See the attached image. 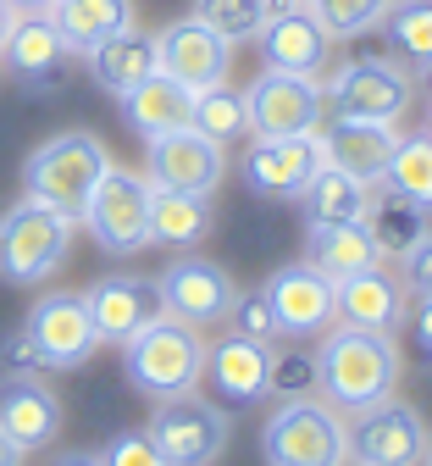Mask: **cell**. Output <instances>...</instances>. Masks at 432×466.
Segmentation results:
<instances>
[{"label": "cell", "instance_id": "f546056e", "mask_svg": "<svg viewBox=\"0 0 432 466\" xmlns=\"http://www.w3.org/2000/svg\"><path fill=\"white\" fill-rule=\"evenodd\" d=\"M211 200L206 195H177V189H150V245L161 250H195L211 233Z\"/></svg>", "mask_w": 432, "mask_h": 466}, {"label": "cell", "instance_id": "7a4b0ae2", "mask_svg": "<svg viewBox=\"0 0 432 466\" xmlns=\"http://www.w3.org/2000/svg\"><path fill=\"white\" fill-rule=\"evenodd\" d=\"M73 239H78V217L23 195L17 206L0 211V278H6L12 289L50 283L61 267H67Z\"/></svg>", "mask_w": 432, "mask_h": 466}, {"label": "cell", "instance_id": "7bdbcfd3", "mask_svg": "<svg viewBox=\"0 0 432 466\" xmlns=\"http://www.w3.org/2000/svg\"><path fill=\"white\" fill-rule=\"evenodd\" d=\"M6 6L17 12V17H39V12H50L55 0H6Z\"/></svg>", "mask_w": 432, "mask_h": 466}, {"label": "cell", "instance_id": "7c38bea8", "mask_svg": "<svg viewBox=\"0 0 432 466\" xmlns=\"http://www.w3.org/2000/svg\"><path fill=\"white\" fill-rule=\"evenodd\" d=\"M227 178V145L206 139L200 128H172L161 139H145V184L177 189V195H216Z\"/></svg>", "mask_w": 432, "mask_h": 466}, {"label": "cell", "instance_id": "6da1fadb", "mask_svg": "<svg viewBox=\"0 0 432 466\" xmlns=\"http://www.w3.org/2000/svg\"><path fill=\"white\" fill-rule=\"evenodd\" d=\"M311 350H316V394L333 405L338 417H355V411H366V405L399 394L405 356H399L394 333L333 322Z\"/></svg>", "mask_w": 432, "mask_h": 466}, {"label": "cell", "instance_id": "d6986e66", "mask_svg": "<svg viewBox=\"0 0 432 466\" xmlns=\"http://www.w3.org/2000/svg\"><path fill=\"white\" fill-rule=\"evenodd\" d=\"M39 378L45 372H6L0 378V433H6L23 455L50 450L61 439V400Z\"/></svg>", "mask_w": 432, "mask_h": 466}, {"label": "cell", "instance_id": "8d00e7d4", "mask_svg": "<svg viewBox=\"0 0 432 466\" xmlns=\"http://www.w3.org/2000/svg\"><path fill=\"white\" fill-rule=\"evenodd\" d=\"M227 333H238V339H256V344H277V339H283V328H277V317H272V306H266V295H261V289H238V295H233Z\"/></svg>", "mask_w": 432, "mask_h": 466}, {"label": "cell", "instance_id": "2e32d148", "mask_svg": "<svg viewBox=\"0 0 432 466\" xmlns=\"http://www.w3.org/2000/svg\"><path fill=\"white\" fill-rule=\"evenodd\" d=\"M261 295H266V306H272V317H277V328H283L288 339H322V333L338 322V311H333V283H327L311 261L277 267V272L261 283Z\"/></svg>", "mask_w": 432, "mask_h": 466}, {"label": "cell", "instance_id": "e575fe53", "mask_svg": "<svg viewBox=\"0 0 432 466\" xmlns=\"http://www.w3.org/2000/svg\"><path fill=\"white\" fill-rule=\"evenodd\" d=\"M266 12H272V0H195V17L206 28H216L227 45L256 39V28L266 23Z\"/></svg>", "mask_w": 432, "mask_h": 466}, {"label": "cell", "instance_id": "b9f144b4", "mask_svg": "<svg viewBox=\"0 0 432 466\" xmlns=\"http://www.w3.org/2000/svg\"><path fill=\"white\" fill-rule=\"evenodd\" d=\"M50 466H105V461H100V450H61Z\"/></svg>", "mask_w": 432, "mask_h": 466}, {"label": "cell", "instance_id": "f6af8a7d", "mask_svg": "<svg viewBox=\"0 0 432 466\" xmlns=\"http://www.w3.org/2000/svg\"><path fill=\"white\" fill-rule=\"evenodd\" d=\"M0 466H23V450H17L6 433H0Z\"/></svg>", "mask_w": 432, "mask_h": 466}, {"label": "cell", "instance_id": "44dd1931", "mask_svg": "<svg viewBox=\"0 0 432 466\" xmlns=\"http://www.w3.org/2000/svg\"><path fill=\"white\" fill-rule=\"evenodd\" d=\"M266 372H272V344L222 333L206 344V378L200 383H211V394L222 405H256V400H266Z\"/></svg>", "mask_w": 432, "mask_h": 466}, {"label": "cell", "instance_id": "d590c367", "mask_svg": "<svg viewBox=\"0 0 432 466\" xmlns=\"http://www.w3.org/2000/svg\"><path fill=\"white\" fill-rule=\"evenodd\" d=\"M266 394L272 400H299V394H316V350L311 344H272V372H266Z\"/></svg>", "mask_w": 432, "mask_h": 466}, {"label": "cell", "instance_id": "83f0119b", "mask_svg": "<svg viewBox=\"0 0 432 466\" xmlns=\"http://www.w3.org/2000/svg\"><path fill=\"white\" fill-rule=\"evenodd\" d=\"M45 17L55 23V34L67 39L73 56H89V50L105 45L111 34L134 28V0H55Z\"/></svg>", "mask_w": 432, "mask_h": 466}, {"label": "cell", "instance_id": "ab89813d", "mask_svg": "<svg viewBox=\"0 0 432 466\" xmlns=\"http://www.w3.org/2000/svg\"><path fill=\"white\" fill-rule=\"evenodd\" d=\"M399 278H405L410 295H432V233H427V239L399 261Z\"/></svg>", "mask_w": 432, "mask_h": 466}, {"label": "cell", "instance_id": "60d3db41", "mask_svg": "<svg viewBox=\"0 0 432 466\" xmlns=\"http://www.w3.org/2000/svg\"><path fill=\"white\" fill-rule=\"evenodd\" d=\"M6 372H45V367H39V356H34V344H28L23 333H12V339H6Z\"/></svg>", "mask_w": 432, "mask_h": 466}, {"label": "cell", "instance_id": "ee69618b", "mask_svg": "<svg viewBox=\"0 0 432 466\" xmlns=\"http://www.w3.org/2000/svg\"><path fill=\"white\" fill-rule=\"evenodd\" d=\"M12 28H17V12L0 0V50H6V39H12Z\"/></svg>", "mask_w": 432, "mask_h": 466}, {"label": "cell", "instance_id": "d4e9b609", "mask_svg": "<svg viewBox=\"0 0 432 466\" xmlns=\"http://www.w3.org/2000/svg\"><path fill=\"white\" fill-rule=\"evenodd\" d=\"M305 261H311L327 283H344L366 267H377V245L372 233H366V222H316L305 228Z\"/></svg>", "mask_w": 432, "mask_h": 466}, {"label": "cell", "instance_id": "3957f363", "mask_svg": "<svg viewBox=\"0 0 432 466\" xmlns=\"http://www.w3.org/2000/svg\"><path fill=\"white\" fill-rule=\"evenodd\" d=\"M206 344L211 339L200 328L156 317V322H145L128 344H122V372H128V383L145 400H177V394L200 389V378H206Z\"/></svg>", "mask_w": 432, "mask_h": 466}, {"label": "cell", "instance_id": "277c9868", "mask_svg": "<svg viewBox=\"0 0 432 466\" xmlns=\"http://www.w3.org/2000/svg\"><path fill=\"white\" fill-rule=\"evenodd\" d=\"M322 106L333 116H355V123H405L416 106V73L383 50L344 56L322 78Z\"/></svg>", "mask_w": 432, "mask_h": 466}, {"label": "cell", "instance_id": "f35d334b", "mask_svg": "<svg viewBox=\"0 0 432 466\" xmlns=\"http://www.w3.org/2000/svg\"><path fill=\"white\" fill-rule=\"evenodd\" d=\"M399 328H410V350L421 356V367H432V295H410V311Z\"/></svg>", "mask_w": 432, "mask_h": 466}, {"label": "cell", "instance_id": "1f68e13d", "mask_svg": "<svg viewBox=\"0 0 432 466\" xmlns=\"http://www.w3.org/2000/svg\"><path fill=\"white\" fill-rule=\"evenodd\" d=\"M377 184L405 195V200H416L421 211H432V139L427 134H399V145H394V156H388Z\"/></svg>", "mask_w": 432, "mask_h": 466}, {"label": "cell", "instance_id": "c3c4849f", "mask_svg": "<svg viewBox=\"0 0 432 466\" xmlns=\"http://www.w3.org/2000/svg\"><path fill=\"white\" fill-rule=\"evenodd\" d=\"M272 6H294V0H272Z\"/></svg>", "mask_w": 432, "mask_h": 466}, {"label": "cell", "instance_id": "30bf717a", "mask_svg": "<svg viewBox=\"0 0 432 466\" xmlns=\"http://www.w3.org/2000/svg\"><path fill=\"white\" fill-rule=\"evenodd\" d=\"M28 344H34V356L45 372H73L84 367L95 350H100V333L89 322V306L78 289H55V295H39L17 328Z\"/></svg>", "mask_w": 432, "mask_h": 466}, {"label": "cell", "instance_id": "836d02e7", "mask_svg": "<svg viewBox=\"0 0 432 466\" xmlns=\"http://www.w3.org/2000/svg\"><path fill=\"white\" fill-rule=\"evenodd\" d=\"M311 6V17L327 28V39H366V34H377L383 17L394 12V0H305Z\"/></svg>", "mask_w": 432, "mask_h": 466}, {"label": "cell", "instance_id": "52a82bcc", "mask_svg": "<svg viewBox=\"0 0 432 466\" xmlns=\"http://www.w3.org/2000/svg\"><path fill=\"white\" fill-rule=\"evenodd\" d=\"M145 433H150V444L161 450L166 466H216L227 439H233V422H227V411L216 400L189 389L177 400H156Z\"/></svg>", "mask_w": 432, "mask_h": 466}, {"label": "cell", "instance_id": "7dc6e473", "mask_svg": "<svg viewBox=\"0 0 432 466\" xmlns=\"http://www.w3.org/2000/svg\"><path fill=\"white\" fill-rule=\"evenodd\" d=\"M421 466H432V444H427V455H421Z\"/></svg>", "mask_w": 432, "mask_h": 466}, {"label": "cell", "instance_id": "ba28073f", "mask_svg": "<svg viewBox=\"0 0 432 466\" xmlns=\"http://www.w3.org/2000/svg\"><path fill=\"white\" fill-rule=\"evenodd\" d=\"M78 222L89 228V239L105 250V256H139L150 250V184L145 172H128V167H105L95 195L84 200Z\"/></svg>", "mask_w": 432, "mask_h": 466}, {"label": "cell", "instance_id": "9c48e42d", "mask_svg": "<svg viewBox=\"0 0 432 466\" xmlns=\"http://www.w3.org/2000/svg\"><path fill=\"white\" fill-rule=\"evenodd\" d=\"M233 295H238V283L222 261L211 256H195V250H183L161 267L156 278V300H161V317L172 322H189V328H222L227 311H233Z\"/></svg>", "mask_w": 432, "mask_h": 466}, {"label": "cell", "instance_id": "4fadbf2b", "mask_svg": "<svg viewBox=\"0 0 432 466\" xmlns=\"http://www.w3.org/2000/svg\"><path fill=\"white\" fill-rule=\"evenodd\" d=\"M250 134L256 139H288V134H316L322 128V78H299V73H261L250 89Z\"/></svg>", "mask_w": 432, "mask_h": 466}, {"label": "cell", "instance_id": "5bb4252c", "mask_svg": "<svg viewBox=\"0 0 432 466\" xmlns=\"http://www.w3.org/2000/svg\"><path fill=\"white\" fill-rule=\"evenodd\" d=\"M256 45H261L266 73L322 78V73L333 67V39H327V28L311 17V6H305V0H294V6H272L266 23L256 28Z\"/></svg>", "mask_w": 432, "mask_h": 466}, {"label": "cell", "instance_id": "ffe728a7", "mask_svg": "<svg viewBox=\"0 0 432 466\" xmlns=\"http://www.w3.org/2000/svg\"><path fill=\"white\" fill-rule=\"evenodd\" d=\"M333 311L344 328H372V333H399L405 311H410V289L399 272H388L383 261L366 267L344 283H333Z\"/></svg>", "mask_w": 432, "mask_h": 466}, {"label": "cell", "instance_id": "d6a6232c", "mask_svg": "<svg viewBox=\"0 0 432 466\" xmlns=\"http://www.w3.org/2000/svg\"><path fill=\"white\" fill-rule=\"evenodd\" d=\"M394 56L410 73H432V0H394V12L383 17Z\"/></svg>", "mask_w": 432, "mask_h": 466}, {"label": "cell", "instance_id": "7402d4cb", "mask_svg": "<svg viewBox=\"0 0 432 466\" xmlns=\"http://www.w3.org/2000/svg\"><path fill=\"white\" fill-rule=\"evenodd\" d=\"M399 145V123H355V116H333L322 123V150H327V167H344L355 178L377 184L383 167Z\"/></svg>", "mask_w": 432, "mask_h": 466}, {"label": "cell", "instance_id": "bcb514c9", "mask_svg": "<svg viewBox=\"0 0 432 466\" xmlns=\"http://www.w3.org/2000/svg\"><path fill=\"white\" fill-rule=\"evenodd\" d=\"M421 134L432 139V100H427V116H421Z\"/></svg>", "mask_w": 432, "mask_h": 466}, {"label": "cell", "instance_id": "4dcf8cb0", "mask_svg": "<svg viewBox=\"0 0 432 466\" xmlns=\"http://www.w3.org/2000/svg\"><path fill=\"white\" fill-rule=\"evenodd\" d=\"M189 128H200L216 145H238L250 134V100H244V89H233V84H211V89L195 95Z\"/></svg>", "mask_w": 432, "mask_h": 466}, {"label": "cell", "instance_id": "8992f818", "mask_svg": "<svg viewBox=\"0 0 432 466\" xmlns=\"http://www.w3.org/2000/svg\"><path fill=\"white\" fill-rule=\"evenodd\" d=\"M261 461L266 466H349V428L316 394L277 400V411L261 422Z\"/></svg>", "mask_w": 432, "mask_h": 466}, {"label": "cell", "instance_id": "ac0fdd59", "mask_svg": "<svg viewBox=\"0 0 432 466\" xmlns=\"http://www.w3.org/2000/svg\"><path fill=\"white\" fill-rule=\"evenodd\" d=\"M78 295L89 306V322H95L100 344H128L145 322L161 317L156 278H139V272H105L89 289H78Z\"/></svg>", "mask_w": 432, "mask_h": 466}, {"label": "cell", "instance_id": "681fc988", "mask_svg": "<svg viewBox=\"0 0 432 466\" xmlns=\"http://www.w3.org/2000/svg\"><path fill=\"white\" fill-rule=\"evenodd\" d=\"M355 466H366V461H355Z\"/></svg>", "mask_w": 432, "mask_h": 466}, {"label": "cell", "instance_id": "74e56055", "mask_svg": "<svg viewBox=\"0 0 432 466\" xmlns=\"http://www.w3.org/2000/svg\"><path fill=\"white\" fill-rule=\"evenodd\" d=\"M100 461H105V466H166V461H161V450L150 444V433H145V428L116 433V439L100 450Z\"/></svg>", "mask_w": 432, "mask_h": 466}, {"label": "cell", "instance_id": "4316f807", "mask_svg": "<svg viewBox=\"0 0 432 466\" xmlns=\"http://www.w3.org/2000/svg\"><path fill=\"white\" fill-rule=\"evenodd\" d=\"M366 233H372V245H377V256L383 261H405L427 233H432V222H427V211L416 206V200H405V195H394V189H383V184H372V206H366Z\"/></svg>", "mask_w": 432, "mask_h": 466}, {"label": "cell", "instance_id": "603a6c76", "mask_svg": "<svg viewBox=\"0 0 432 466\" xmlns=\"http://www.w3.org/2000/svg\"><path fill=\"white\" fill-rule=\"evenodd\" d=\"M122 106V123H128L139 139H161L172 128H189V111H195V89H183L166 73H150L145 84H134L128 95H116Z\"/></svg>", "mask_w": 432, "mask_h": 466}, {"label": "cell", "instance_id": "cb8c5ba5", "mask_svg": "<svg viewBox=\"0 0 432 466\" xmlns=\"http://www.w3.org/2000/svg\"><path fill=\"white\" fill-rule=\"evenodd\" d=\"M89 78L105 89V95H128L134 84H145L150 73H161V56H156V34L150 28H122L111 34L105 45H95L89 56Z\"/></svg>", "mask_w": 432, "mask_h": 466}, {"label": "cell", "instance_id": "9a60e30c", "mask_svg": "<svg viewBox=\"0 0 432 466\" xmlns=\"http://www.w3.org/2000/svg\"><path fill=\"white\" fill-rule=\"evenodd\" d=\"M327 167L322 128L316 134H288V139H256L244 150V189L261 200H299V189Z\"/></svg>", "mask_w": 432, "mask_h": 466}, {"label": "cell", "instance_id": "5b68a950", "mask_svg": "<svg viewBox=\"0 0 432 466\" xmlns=\"http://www.w3.org/2000/svg\"><path fill=\"white\" fill-rule=\"evenodd\" d=\"M105 167H111V150H105L100 134L61 128V134H50L45 145L28 150V161H23V195L39 200V206H55V211L78 217Z\"/></svg>", "mask_w": 432, "mask_h": 466}, {"label": "cell", "instance_id": "8fae6325", "mask_svg": "<svg viewBox=\"0 0 432 466\" xmlns=\"http://www.w3.org/2000/svg\"><path fill=\"white\" fill-rule=\"evenodd\" d=\"M344 428H349V461H366V466H421V455L432 444L427 417L399 394L355 411Z\"/></svg>", "mask_w": 432, "mask_h": 466}, {"label": "cell", "instance_id": "e0dca14e", "mask_svg": "<svg viewBox=\"0 0 432 466\" xmlns=\"http://www.w3.org/2000/svg\"><path fill=\"white\" fill-rule=\"evenodd\" d=\"M156 56H161V73L177 78L183 89H195V95L211 84H227V73H233V45L216 28H206L200 17L166 23L156 34Z\"/></svg>", "mask_w": 432, "mask_h": 466}, {"label": "cell", "instance_id": "f1b7e54d", "mask_svg": "<svg viewBox=\"0 0 432 466\" xmlns=\"http://www.w3.org/2000/svg\"><path fill=\"white\" fill-rule=\"evenodd\" d=\"M294 206L305 211V228H316V222H360L366 206H372V184L355 178V172H344V167H316V178L299 189Z\"/></svg>", "mask_w": 432, "mask_h": 466}, {"label": "cell", "instance_id": "484cf974", "mask_svg": "<svg viewBox=\"0 0 432 466\" xmlns=\"http://www.w3.org/2000/svg\"><path fill=\"white\" fill-rule=\"evenodd\" d=\"M67 39L55 34V23L39 12V17H17V28H12V39H6V50H0V62L12 67V78L17 84H55L61 78V67H67Z\"/></svg>", "mask_w": 432, "mask_h": 466}]
</instances>
